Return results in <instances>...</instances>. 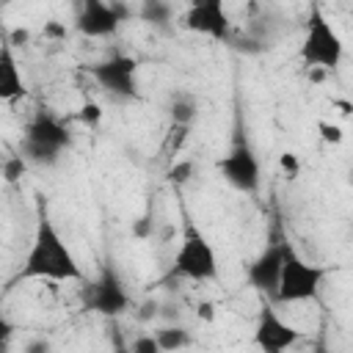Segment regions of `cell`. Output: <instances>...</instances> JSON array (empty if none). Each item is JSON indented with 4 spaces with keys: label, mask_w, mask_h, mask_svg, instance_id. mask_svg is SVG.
<instances>
[{
    "label": "cell",
    "mask_w": 353,
    "mask_h": 353,
    "mask_svg": "<svg viewBox=\"0 0 353 353\" xmlns=\"http://www.w3.org/2000/svg\"><path fill=\"white\" fill-rule=\"evenodd\" d=\"M130 350H132V353H163V350L157 347V342H154V334H141V336H135L132 345H130Z\"/></svg>",
    "instance_id": "cell-20"
},
{
    "label": "cell",
    "mask_w": 353,
    "mask_h": 353,
    "mask_svg": "<svg viewBox=\"0 0 353 353\" xmlns=\"http://www.w3.org/2000/svg\"><path fill=\"white\" fill-rule=\"evenodd\" d=\"M30 39V33L25 30V28H17V30H11L8 33V41H11V47H17V44H25Z\"/></svg>",
    "instance_id": "cell-25"
},
{
    "label": "cell",
    "mask_w": 353,
    "mask_h": 353,
    "mask_svg": "<svg viewBox=\"0 0 353 353\" xmlns=\"http://www.w3.org/2000/svg\"><path fill=\"white\" fill-rule=\"evenodd\" d=\"M182 25L193 33H204L210 39L226 41L232 36V22L221 0H199L182 14Z\"/></svg>",
    "instance_id": "cell-10"
},
{
    "label": "cell",
    "mask_w": 353,
    "mask_h": 353,
    "mask_svg": "<svg viewBox=\"0 0 353 353\" xmlns=\"http://www.w3.org/2000/svg\"><path fill=\"white\" fill-rule=\"evenodd\" d=\"M28 94L8 33H0V102H17Z\"/></svg>",
    "instance_id": "cell-13"
},
{
    "label": "cell",
    "mask_w": 353,
    "mask_h": 353,
    "mask_svg": "<svg viewBox=\"0 0 353 353\" xmlns=\"http://www.w3.org/2000/svg\"><path fill=\"white\" fill-rule=\"evenodd\" d=\"M190 174H193V160H176L171 168H168V182H174V185H185L188 179H190Z\"/></svg>",
    "instance_id": "cell-18"
},
{
    "label": "cell",
    "mask_w": 353,
    "mask_h": 353,
    "mask_svg": "<svg viewBox=\"0 0 353 353\" xmlns=\"http://www.w3.org/2000/svg\"><path fill=\"white\" fill-rule=\"evenodd\" d=\"M52 347H50V342L47 339H30L28 345H25V353H50Z\"/></svg>",
    "instance_id": "cell-24"
},
{
    "label": "cell",
    "mask_w": 353,
    "mask_h": 353,
    "mask_svg": "<svg viewBox=\"0 0 353 353\" xmlns=\"http://www.w3.org/2000/svg\"><path fill=\"white\" fill-rule=\"evenodd\" d=\"M83 309L102 314V317H119L130 309V295H127L124 281L119 279L116 268L105 265L99 270V276L83 287Z\"/></svg>",
    "instance_id": "cell-5"
},
{
    "label": "cell",
    "mask_w": 353,
    "mask_h": 353,
    "mask_svg": "<svg viewBox=\"0 0 353 353\" xmlns=\"http://www.w3.org/2000/svg\"><path fill=\"white\" fill-rule=\"evenodd\" d=\"M127 17H130V8L121 3L85 0L74 19V28L88 39H102V36H113Z\"/></svg>",
    "instance_id": "cell-9"
},
{
    "label": "cell",
    "mask_w": 353,
    "mask_h": 353,
    "mask_svg": "<svg viewBox=\"0 0 353 353\" xmlns=\"http://www.w3.org/2000/svg\"><path fill=\"white\" fill-rule=\"evenodd\" d=\"M22 141H30V143H39V146H47V149L63 154V149H69V143H72V135H69V130L63 127L61 119L41 110L28 121Z\"/></svg>",
    "instance_id": "cell-12"
},
{
    "label": "cell",
    "mask_w": 353,
    "mask_h": 353,
    "mask_svg": "<svg viewBox=\"0 0 353 353\" xmlns=\"http://www.w3.org/2000/svg\"><path fill=\"white\" fill-rule=\"evenodd\" d=\"M281 168L290 171V174H295V171H298V160H295L292 154H284V157H281Z\"/></svg>",
    "instance_id": "cell-27"
},
{
    "label": "cell",
    "mask_w": 353,
    "mask_h": 353,
    "mask_svg": "<svg viewBox=\"0 0 353 353\" xmlns=\"http://www.w3.org/2000/svg\"><path fill=\"white\" fill-rule=\"evenodd\" d=\"M317 130H320V138L328 141V143H339L342 141V130L336 124H328V121H317Z\"/></svg>",
    "instance_id": "cell-22"
},
{
    "label": "cell",
    "mask_w": 353,
    "mask_h": 353,
    "mask_svg": "<svg viewBox=\"0 0 353 353\" xmlns=\"http://www.w3.org/2000/svg\"><path fill=\"white\" fill-rule=\"evenodd\" d=\"M99 119H102V108H99L97 102H85V105L80 108V113H77V121H83V124H88V127L99 124Z\"/></svg>",
    "instance_id": "cell-21"
},
{
    "label": "cell",
    "mask_w": 353,
    "mask_h": 353,
    "mask_svg": "<svg viewBox=\"0 0 353 353\" xmlns=\"http://www.w3.org/2000/svg\"><path fill=\"white\" fill-rule=\"evenodd\" d=\"M325 268L306 262L287 240H284V256H281V276L279 287L273 292L276 303H298V301H314L320 292V284L325 279Z\"/></svg>",
    "instance_id": "cell-2"
},
{
    "label": "cell",
    "mask_w": 353,
    "mask_h": 353,
    "mask_svg": "<svg viewBox=\"0 0 353 353\" xmlns=\"http://www.w3.org/2000/svg\"><path fill=\"white\" fill-rule=\"evenodd\" d=\"M110 353H132V350H130V345L121 339V334H119V331L113 334V350H110Z\"/></svg>",
    "instance_id": "cell-26"
},
{
    "label": "cell",
    "mask_w": 353,
    "mask_h": 353,
    "mask_svg": "<svg viewBox=\"0 0 353 353\" xmlns=\"http://www.w3.org/2000/svg\"><path fill=\"white\" fill-rule=\"evenodd\" d=\"M138 17H141L143 22L165 25V22H171V17H174V6H171V3H163V0H146V3L141 6Z\"/></svg>",
    "instance_id": "cell-16"
},
{
    "label": "cell",
    "mask_w": 353,
    "mask_h": 353,
    "mask_svg": "<svg viewBox=\"0 0 353 353\" xmlns=\"http://www.w3.org/2000/svg\"><path fill=\"white\" fill-rule=\"evenodd\" d=\"M154 342H157V347H160L163 353H179V350L190 347L193 336H190V331L182 328V325H168V328L154 331Z\"/></svg>",
    "instance_id": "cell-15"
},
{
    "label": "cell",
    "mask_w": 353,
    "mask_h": 353,
    "mask_svg": "<svg viewBox=\"0 0 353 353\" xmlns=\"http://www.w3.org/2000/svg\"><path fill=\"white\" fill-rule=\"evenodd\" d=\"M301 336L303 334L292 323H287L273 303L259 306L254 325V345L259 347V353H287L292 345H298Z\"/></svg>",
    "instance_id": "cell-8"
},
{
    "label": "cell",
    "mask_w": 353,
    "mask_h": 353,
    "mask_svg": "<svg viewBox=\"0 0 353 353\" xmlns=\"http://www.w3.org/2000/svg\"><path fill=\"white\" fill-rule=\"evenodd\" d=\"M44 39H66V28L61 22H47L44 25Z\"/></svg>",
    "instance_id": "cell-23"
},
{
    "label": "cell",
    "mask_w": 353,
    "mask_h": 353,
    "mask_svg": "<svg viewBox=\"0 0 353 353\" xmlns=\"http://www.w3.org/2000/svg\"><path fill=\"white\" fill-rule=\"evenodd\" d=\"M345 47L328 17L320 11V6L309 8V22H306V36L301 44V61L309 69H336L342 63Z\"/></svg>",
    "instance_id": "cell-3"
},
{
    "label": "cell",
    "mask_w": 353,
    "mask_h": 353,
    "mask_svg": "<svg viewBox=\"0 0 353 353\" xmlns=\"http://www.w3.org/2000/svg\"><path fill=\"white\" fill-rule=\"evenodd\" d=\"M94 83L116 99H138V61L130 55H113L108 61L85 66Z\"/></svg>",
    "instance_id": "cell-6"
},
{
    "label": "cell",
    "mask_w": 353,
    "mask_h": 353,
    "mask_svg": "<svg viewBox=\"0 0 353 353\" xmlns=\"http://www.w3.org/2000/svg\"><path fill=\"white\" fill-rule=\"evenodd\" d=\"M174 273L185 276L190 281H212L218 276V256L210 240L188 221L179 248L174 254Z\"/></svg>",
    "instance_id": "cell-4"
},
{
    "label": "cell",
    "mask_w": 353,
    "mask_h": 353,
    "mask_svg": "<svg viewBox=\"0 0 353 353\" xmlns=\"http://www.w3.org/2000/svg\"><path fill=\"white\" fill-rule=\"evenodd\" d=\"M281 256H284V240L265 245V251L245 268V284L251 290L273 298V292L279 287V276H281Z\"/></svg>",
    "instance_id": "cell-11"
},
{
    "label": "cell",
    "mask_w": 353,
    "mask_h": 353,
    "mask_svg": "<svg viewBox=\"0 0 353 353\" xmlns=\"http://www.w3.org/2000/svg\"><path fill=\"white\" fill-rule=\"evenodd\" d=\"M196 97L188 94V91H176L171 97V105H168V119H171V127H190L193 119H196Z\"/></svg>",
    "instance_id": "cell-14"
},
{
    "label": "cell",
    "mask_w": 353,
    "mask_h": 353,
    "mask_svg": "<svg viewBox=\"0 0 353 353\" xmlns=\"http://www.w3.org/2000/svg\"><path fill=\"white\" fill-rule=\"evenodd\" d=\"M215 168L221 171V176L240 193H256L259 188V160L251 149V143L237 135L232 149L215 163Z\"/></svg>",
    "instance_id": "cell-7"
},
{
    "label": "cell",
    "mask_w": 353,
    "mask_h": 353,
    "mask_svg": "<svg viewBox=\"0 0 353 353\" xmlns=\"http://www.w3.org/2000/svg\"><path fill=\"white\" fill-rule=\"evenodd\" d=\"M17 279H47V281H83L85 279L74 251L66 245V240L55 229L44 204L39 207L33 243L25 254V262Z\"/></svg>",
    "instance_id": "cell-1"
},
{
    "label": "cell",
    "mask_w": 353,
    "mask_h": 353,
    "mask_svg": "<svg viewBox=\"0 0 353 353\" xmlns=\"http://www.w3.org/2000/svg\"><path fill=\"white\" fill-rule=\"evenodd\" d=\"M14 334H17L14 320L0 309V353H6V350H8V342L14 339Z\"/></svg>",
    "instance_id": "cell-19"
},
{
    "label": "cell",
    "mask_w": 353,
    "mask_h": 353,
    "mask_svg": "<svg viewBox=\"0 0 353 353\" xmlns=\"http://www.w3.org/2000/svg\"><path fill=\"white\" fill-rule=\"evenodd\" d=\"M25 171H28V163H25V157H22V154H11V157L3 163V179H6L8 185L19 182Z\"/></svg>",
    "instance_id": "cell-17"
}]
</instances>
